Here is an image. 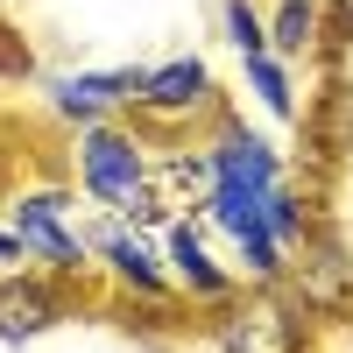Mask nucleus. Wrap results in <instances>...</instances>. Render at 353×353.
<instances>
[{"label": "nucleus", "mask_w": 353, "mask_h": 353, "mask_svg": "<svg viewBox=\"0 0 353 353\" xmlns=\"http://www.w3.org/2000/svg\"><path fill=\"white\" fill-rule=\"evenodd\" d=\"M318 36H325V14H318V0H276L269 8V50L276 57H311L318 50Z\"/></svg>", "instance_id": "nucleus-12"}, {"label": "nucleus", "mask_w": 353, "mask_h": 353, "mask_svg": "<svg viewBox=\"0 0 353 353\" xmlns=\"http://www.w3.org/2000/svg\"><path fill=\"white\" fill-rule=\"evenodd\" d=\"M219 191V163L205 141H156V205L163 219H205V205Z\"/></svg>", "instance_id": "nucleus-10"}, {"label": "nucleus", "mask_w": 353, "mask_h": 353, "mask_svg": "<svg viewBox=\"0 0 353 353\" xmlns=\"http://www.w3.org/2000/svg\"><path fill=\"white\" fill-rule=\"evenodd\" d=\"M290 297H297L311 318H339L353 311V261L332 233H311V241L290 254Z\"/></svg>", "instance_id": "nucleus-9"}, {"label": "nucleus", "mask_w": 353, "mask_h": 353, "mask_svg": "<svg viewBox=\"0 0 353 353\" xmlns=\"http://www.w3.org/2000/svg\"><path fill=\"white\" fill-rule=\"evenodd\" d=\"M212 163H219V184H233V191H254V198H269L276 184H283V149L276 141H261L241 113H226L219 106V121H212Z\"/></svg>", "instance_id": "nucleus-8"}, {"label": "nucleus", "mask_w": 353, "mask_h": 353, "mask_svg": "<svg viewBox=\"0 0 353 353\" xmlns=\"http://www.w3.org/2000/svg\"><path fill=\"white\" fill-rule=\"evenodd\" d=\"M241 85L254 92V106L269 113V121H297V85H290V57H276V50L241 57Z\"/></svg>", "instance_id": "nucleus-11"}, {"label": "nucleus", "mask_w": 353, "mask_h": 353, "mask_svg": "<svg viewBox=\"0 0 353 353\" xmlns=\"http://www.w3.org/2000/svg\"><path fill=\"white\" fill-rule=\"evenodd\" d=\"M325 8H332V21L346 28V36H353V0H325Z\"/></svg>", "instance_id": "nucleus-16"}, {"label": "nucleus", "mask_w": 353, "mask_h": 353, "mask_svg": "<svg viewBox=\"0 0 353 353\" xmlns=\"http://www.w3.org/2000/svg\"><path fill=\"white\" fill-rule=\"evenodd\" d=\"M0 269H28V248H21L14 226H0Z\"/></svg>", "instance_id": "nucleus-15"}, {"label": "nucleus", "mask_w": 353, "mask_h": 353, "mask_svg": "<svg viewBox=\"0 0 353 353\" xmlns=\"http://www.w3.org/2000/svg\"><path fill=\"white\" fill-rule=\"evenodd\" d=\"M8 226L21 233V248H28V261H36V269L64 276V283L92 269L85 226L71 219V198H64V191H21V198L8 205Z\"/></svg>", "instance_id": "nucleus-4"}, {"label": "nucleus", "mask_w": 353, "mask_h": 353, "mask_svg": "<svg viewBox=\"0 0 353 353\" xmlns=\"http://www.w3.org/2000/svg\"><path fill=\"white\" fill-rule=\"evenodd\" d=\"M219 28H226V43L241 50V57L269 50V14H261L254 0H226V8H219Z\"/></svg>", "instance_id": "nucleus-13"}, {"label": "nucleus", "mask_w": 353, "mask_h": 353, "mask_svg": "<svg viewBox=\"0 0 353 353\" xmlns=\"http://www.w3.org/2000/svg\"><path fill=\"white\" fill-rule=\"evenodd\" d=\"M64 276L50 269H0V346H28L64 325Z\"/></svg>", "instance_id": "nucleus-7"}, {"label": "nucleus", "mask_w": 353, "mask_h": 353, "mask_svg": "<svg viewBox=\"0 0 353 353\" xmlns=\"http://www.w3.org/2000/svg\"><path fill=\"white\" fill-rule=\"evenodd\" d=\"M205 339L212 353H304L311 311L290 297V283H241L226 304H212Z\"/></svg>", "instance_id": "nucleus-2"}, {"label": "nucleus", "mask_w": 353, "mask_h": 353, "mask_svg": "<svg viewBox=\"0 0 353 353\" xmlns=\"http://www.w3.org/2000/svg\"><path fill=\"white\" fill-rule=\"evenodd\" d=\"M78 191L99 212H121L134 226H163L156 205V134L141 121H92L78 128Z\"/></svg>", "instance_id": "nucleus-1"}, {"label": "nucleus", "mask_w": 353, "mask_h": 353, "mask_svg": "<svg viewBox=\"0 0 353 353\" xmlns=\"http://www.w3.org/2000/svg\"><path fill=\"white\" fill-rule=\"evenodd\" d=\"M163 261H170V283H176V297H191V304H226L233 290H241V269H226V261H212V248H205V226L198 219H163Z\"/></svg>", "instance_id": "nucleus-6"}, {"label": "nucleus", "mask_w": 353, "mask_h": 353, "mask_svg": "<svg viewBox=\"0 0 353 353\" xmlns=\"http://www.w3.org/2000/svg\"><path fill=\"white\" fill-rule=\"evenodd\" d=\"M219 78L205 57H170V64L141 71V92H134V121L149 134H184L191 121H219Z\"/></svg>", "instance_id": "nucleus-3"}, {"label": "nucleus", "mask_w": 353, "mask_h": 353, "mask_svg": "<svg viewBox=\"0 0 353 353\" xmlns=\"http://www.w3.org/2000/svg\"><path fill=\"white\" fill-rule=\"evenodd\" d=\"M141 71H149V64H121V71H64V78H43V99H50L57 121H71V128L121 121V113H134Z\"/></svg>", "instance_id": "nucleus-5"}, {"label": "nucleus", "mask_w": 353, "mask_h": 353, "mask_svg": "<svg viewBox=\"0 0 353 353\" xmlns=\"http://www.w3.org/2000/svg\"><path fill=\"white\" fill-rule=\"evenodd\" d=\"M0 78H36V57H28V43L14 36V28H0Z\"/></svg>", "instance_id": "nucleus-14"}]
</instances>
